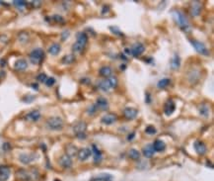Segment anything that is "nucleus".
I'll return each instance as SVG.
<instances>
[{
    "label": "nucleus",
    "mask_w": 214,
    "mask_h": 181,
    "mask_svg": "<svg viewBox=\"0 0 214 181\" xmlns=\"http://www.w3.org/2000/svg\"><path fill=\"white\" fill-rule=\"evenodd\" d=\"M144 51H145V47H144L141 43H137L134 45L133 48L130 50V52H131V55L133 56H139L144 53Z\"/></svg>",
    "instance_id": "obj_7"
},
{
    "label": "nucleus",
    "mask_w": 214,
    "mask_h": 181,
    "mask_svg": "<svg viewBox=\"0 0 214 181\" xmlns=\"http://www.w3.org/2000/svg\"><path fill=\"white\" fill-rule=\"evenodd\" d=\"M173 17L175 21L177 22V24L182 28L183 31H189V22L186 20V16L183 15L181 11H174L173 12Z\"/></svg>",
    "instance_id": "obj_2"
},
{
    "label": "nucleus",
    "mask_w": 214,
    "mask_h": 181,
    "mask_svg": "<svg viewBox=\"0 0 214 181\" xmlns=\"http://www.w3.org/2000/svg\"><path fill=\"white\" fill-rule=\"evenodd\" d=\"M59 163L62 167L69 168V167H71V165H72V160L68 155H61V158H59Z\"/></svg>",
    "instance_id": "obj_16"
},
{
    "label": "nucleus",
    "mask_w": 214,
    "mask_h": 181,
    "mask_svg": "<svg viewBox=\"0 0 214 181\" xmlns=\"http://www.w3.org/2000/svg\"><path fill=\"white\" fill-rule=\"evenodd\" d=\"M68 37H69V32H68V31H64V32L62 33V36H61L62 41H65Z\"/></svg>",
    "instance_id": "obj_41"
},
{
    "label": "nucleus",
    "mask_w": 214,
    "mask_h": 181,
    "mask_svg": "<svg viewBox=\"0 0 214 181\" xmlns=\"http://www.w3.org/2000/svg\"><path fill=\"white\" fill-rule=\"evenodd\" d=\"M10 177V168L6 165H0V181H7Z\"/></svg>",
    "instance_id": "obj_11"
},
{
    "label": "nucleus",
    "mask_w": 214,
    "mask_h": 181,
    "mask_svg": "<svg viewBox=\"0 0 214 181\" xmlns=\"http://www.w3.org/2000/svg\"><path fill=\"white\" fill-rule=\"evenodd\" d=\"M36 158H37V155H36L35 153H22L19 158L20 161L24 164L31 163V162L34 161Z\"/></svg>",
    "instance_id": "obj_6"
},
{
    "label": "nucleus",
    "mask_w": 214,
    "mask_h": 181,
    "mask_svg": "<svg viewBox=\"0 0 214 181\" xmlns=\"http://www.w3.org/2000/svg\"><path fill=\"white\" fill-rule=\"evenodd\" d=\"M14 67L16 70L23 71L28 67V62H27L25 59H20L16 60V62H15V64H14Z\"/></svg>",
    "instance_id": "obj_17"
},
{
    "label": "nucleus",
    "mask_w": 214,
    "mask_h": 181,
    "mask_svg": "<svg viewBox=\"0 0 214 181\" xmlns=\"http://www.w3.org/2000/svg\"><path fill=\"white\" fill-rule=\"evenodd\" d=\"M32 4L34 5V6H36V7H39V6H41V1H33Z\"/></svg>",
    "instance_id": "obj_42"
},
{
    "label": "nucleus",
    "mask_w": 214,
    "mask_h": 181,
    "mask_svg": "<svg viewBox=\"0 0 214 181\" xmlns=\"http://www.w3.org/2000/svg\"><path fill=\"white\" fill-rule=\"evenodd\" d=\"M96 110H97V106H96V105H92L91 107H89V109H88V113L90 114V115H93V114H94L95 112H96Z\"/></svg>",
    "instance_id": "obj_40"
},
{
    "label": "nucleus",
    "mask_w": 214,
    "mask_h": 181,
    "mask_svg": "<svg viewBox=\"0 0 214 181\" xmlns=\"http://www.w3.org/2000/svg\"><path fill=\"white\" fill-rule=\"evenodd\" d=\"M137 114H138V111L136 109H134V108H131V107L125 108L124 111H123V116H124L127 120L135 119L137 116Z\"/></svg>",
    "instance_id": "obj_9"
},
{
    "label": "nucleus",
    "mask_w": 214,
    "mask_h": 181,
    "mask_svg": "<svg viewBox=\"0 0 214 181\" xmlns=\"http://www.w3.org/2000/svg\"><path fill=\"white\" fill-rule=\"evenodd\" d=\"M3 149H10V144L5 143L4 144H3Z\"/></svg>",
    "instance_id": "obj_43"
},
{
    "label": "nucleus",
    "mask_w": 214,
    "mask_h": 181,
    "mask_svg": "<svg viewBox=\"0 0 214 181\" xmlns=\"http://www.w3.org/2000/svg\"><path fill=\"white\" fill-rule=\"evenodd\" d=\"M74 60H75V56L73 55H67V56H63L61 62H62V63H65V64H70V63L74 62Z\"/></svg>",
    "instance_id": "obj_29"
},
{
    "label": "nucleus",
    "mask_w": 214,
    "mask_h": 181,
    "mask_svg": "<svg viewBox=\"0 0 214 181\" xmlns=\"http://www.w3.org/2000/svg\"><path fill=\"white\" fill-rule=\"evenodd\" d=\"M145 132H146V134H148V135H154V134H156V132H157V131H156L155 127L148 126V127H146Z\"/></svg>",
    "instance_id": "obj_34"
},
{
    "label": "nucleus",
    "mask_w": 214,
    "mask_h": 181,
    "mask_svg": "<svg viewBox=\"0 0 214 181\" xmlns=\"http://www.w3.org/2000/svg\"><path fill=\"white\" fill-rule=\"evenodd\" d=\"M171 65H172V68H173V69H178V68L180 67V65H181V59H180L179 56H178V55H175L174 58L172 59Z\"/></svg>",
    "instance_id": "obj_27"
},
{
    "label": "nucleus",
    "mask_w": 214,
    "mask_h": 181,
    "mask_svg": "<svg viewBox=\"0 0 214 181\" xmlns=\"http://www.w3.org/2000/svg\"><path fill=\"white\" fill-rule=\"evenodd\" d=\"M142 152H143V155L145 156V158H152V156L154 155L155 150H154V149H153L152 144H147L145 147H143Z\"/></svg>",
    "instance_id": "obj_19"
},
{
    "label": "nucleus",
    "mask_w": 214,
    "mask_h": 181,
    "mask_svg": "<svg viewBox=\"0 0 214 181\" xmlns=\"http://www.w3.org/2000/svg\"><path fill=\"white\" fill-rule=\"evenodd\" d=\"M170 82H171L170 79H168V78H164V79H161L160 81H159L157 86L159 87V88H165V87H167L169 84H170Z\"/></svg>",
    "instance_id": "obj_30"
},
{
    "label": "nucleus",
    "mask_w": 214,
    "mask_h": 181,
    "mask_svg": "<svg viewBox=\"0 0 214 181\" xmlns=\"http://www.w3.org/2000/svg\"><path fill=\"white\" fill-rule=\"evenodd\" d=\"M44 59V53L41 49H36L30 53V60L34 64H40Z\"/></svg>",
    "instance_id": "obj_4"
},
{
    "label": "nucleus",
    "mask_w": 214,
    "mask_h": 181,
    "mask_svg": "<svg viewBox=\"0 0 214 181\" xmlns=\"http://www.w3.org/2000/svg\"><path fill=\"white\" fill-rule=\"evenodd\" d=\"M87 42H88V37H87V35L85 33H78L76 43L79 44L80 46H82L83 48H85Z\"/></svg>",
    "instance_id": "obj_18"
},
{
    "label": "nucleus",
    "mask_w": 214,
    "mask_h": 181,
    "mask_svg": "<svg viewBox=\"0 0 214 181\" xmlns=\"http://www.w3.org/2000/svg\"><path fill=\"white\" fill-rule=\"evenodd\" d=\"M47 128L52 130V131H60V130H62L64 123H63V120L60 117L53 116L47 119Z\"/></svg>",
    "instance_id": "obj_1"
},
{
    "label": "nucleus",
    "mask_w": 214,
    "mask_h": 181,
    "mask_svg": "<svg viewBox=\"0 0 214 181\" xmlns=\"http://www.w3.org/2000/svg\"><path fill=\"white\" fill-rule=\"evenodd\" d=\"M124 53H127V55H131V52H130V50H129V49H125V50H124Z\"/></svg>",
    "instance_id": "obj_46"
},
{
    "label": "nucleus",
    "mask_w": 214,
    "mask_h": 181,
    "mask_svg": "<svg viewBox=\"0 0 214 181\" xmlns=\"http://www.w3.org/2000/svg\"><path fill=\"white\" fill-rule=\"evenodd\" d=\"M54 83H55V79H54L53 77H47V80H46V82H44V84H46L47 86H49V87L52 86Z\"/></svg>",
    "instance_id": "obj_36"
},
{
    "label": "nucleus",
    "mask_w": 214,
    "mask_h": 181,
    "mask_svg": "<svg viewBox=\"0 0 214 181\" xmlns=\"http://www.w3.org/2000/svg\"><path fill=\"white\" fill-rule=\"evenodd\" d=\"M152 146H153V149H154L155 152H163V150H165V149H166V144L161 140L155 141Z\"/></svg>",
    "instance_id": "obj_20"
},
{
    "label": "nucleus",
    "mask_w": 214,
    "mask_h": 181,
    "mask_svg": "<svg viewBox=\"0 0 214 181\" xmlns=\"http://www.w3.org/2000/svg\"><path fill=\"white\" fill-rule=\"evenodd\" d=\"M107 80H108V84H110L111 88H114V87H116V86L117 85V79H116V77H114V76H110V77H108V78H107Z\"/></svg>",
    "instance_id": "obj_31"
},
{
    "label": "nucleus",
    "mask_w": 214,
    "mask_h": 181,
    "mask_svg": "<svg viewBox=\"0 0 214 181\" xmlns=\"http://www.w3.org/2000/svg\"><path fill=\"white\" fill-rule=\"evenodd\" d=\"M92 155V150L90 149H87V147H84V149H80L78 152V158L81 161H84L86 159H88L90 158V155Z\"/></svg>",
    "instance_id": "obj_12"
},
{
    "label": "nucleus",
    "mask_w": 214,
    "mask_h": 181,
    "mask_svg": "<svg viewBox=\"0 0 214 181\" xmlns=\"http://www.w3.org/2000/svg\"><path fill=\"white\" fill-rule=\"evenodd\" d=\"M175 110H176V104H175V102L173 100H168L167 102L165 103V106H164V112L167 116H170L172 115Z\"/></svg>",
    "instance_id": "obj_8"
},
{
    "label": "nucleus",
    "mask_w": 214,
    "mask_h": 181,
    "mask_svg": "<svg viewBox=\"0 0 214 181\" xmlns=\"http://www.w3.org/2000/svg\"><path fill=\"white\" fill-rule=\"evenodd\" d=\"M86 130H87V124L85 122H78L77 124H75V126L73 127V131L75 133V135L77 136L78 138H81V140L86 138Z\"/></svg>",
    "instance_id": "obj_3"
},
{
    "label": "nucleus",
    "mask_w": 214,
    "mask_h": 181,
    "mask_svg": "<svg viewBox=\"0 0 214 181\" xmlns=\"http://www.w3.org/2000/svg\"><path fill=\"white\" fill-rule=\"evenodd\" d=\"M134 136H135V133H132L131 135H129V136H128V141H131L132 138H133Z\"/></svg>",
    "instance_id": "obj_44"
},
{
    "label": "nucleus",
    "mask_w": 214,
    "mask_h": 181,
    "mask_svg": "<svg viewBox=\"0 0 214 181\" xmlns=\"http://www.w3.org/2000/svg\"><path fill=\"white\" fill-rule=\"evenodd\" d=\"M200 11H201V4L200 2L198 1H194V2H191V14L192 16H198V15L200 14Z\"/></svg>",
    "instance_id": "obj_14"
},
{
    "label": "nucleus",
    "mask_w": 214,
    "mask_h": 181,
    "mask_svg": "<svg viewBox=\"0 0 214 181\" xmlns=\"http://www.w3.org/2000/svg\"><path fill=\"white\" fill-rule=\"evenodd\" d=\"M60 50H61V47H60L59 44H52V46L49 48V53L52 56H57L60 53Z\"/></svg>",
    "instance_id": "obj_21"
},
{
    "label": "nucleus",
    "mask_w": 214,
    "mask_h": 181,
    "mask_svg": "<svg viewBox=\"0 0 214 181\" xmlns=\"http://www.w3.org/2000/svg\"><path fill=\"white\" fill-rule=\"evenodd\" d=\"M146 95H147V99H145V101L147 102V103H149V102H150V95H149V93H146Z\"/></svg>",
    "instance_id": "obj_45"
},
{
    "label": "nucleus",
    "mask_w": 214,
    "mask_h": 181,
    "mask_svg": "<svg viewBox=\"0 0 214 181\" xmlns=\"http://www.w3.org/2000/svg\"><path fill=\"white\" fill-rule=\"evenodd\" d=\"M34 100H35V96L33 95H26L23 99V101L26 102V103H31V102H33Z\"/></svg>",
    "instance_id": "obj_38"
},
{
    "label": "nucleus",
    "mask_w": 214,
    "mask_h": 181,
    "mask_svg": "<svg viewBox=\"0 0 214 181\" xmlns=\"http://www.w3.org/2000/svg\"><path fill=\"white\" fill-rule=\"evenodd\" d=\"M194 147L195 152H197L198 155H205V152H206V146H205V144H204L203 141H195Z\"/></svg>",
    "instance_id": "obj_10"
},
{
    "label": "nucleus",
    "mask_w": 214,
    "mask_h": 181,
    "mask_svg": "<svg viewBox=\"0 0 214 181\" xmlns=\"http://www.w3.org/2000/svg\"><path fill=\"white\" fill-rule=\"evenodd\" d=\"M18 176H19V178L23 180H29V175L25 170H20L18 172Z\"/></svg>",
    "instance_id": "obj_33"
},
{
    "label": "nucleus",
    "mask_w": 214,
    "mask_h": 181,
    "mask_svg": "<svg viewBox=\"0 0 214 181\" xmlns=\"http://www.w3.org/2000/svg\"><path fill=\"white\" fill-rule=\"evenodd\" d=\"M13 4L17 7H25L27 5V2L22 1V0H18V1H13Z\"/></svg>",
    "instance_id": "obj_37"
},
{
    "label": "nucleus",
    "mask_w": 214,
    "mask_h": 181,
    "mask_svg": "<svg viewBox=\"0 0 214 181\" xmlns=\"http://www.w3.org/2000/svg\"><path fill=\"white\" fill-rule=\"evenodd\" d=\"M47 74L46 73H40L37 76V80L39 81V82H41V83H44L46 82V80H47Z\"/></svg>",
    "instance_id": "obj_35"
},
{
    "label": "nucleus",
    "mask_w": 214,
    "mask_h": 181,
    "mask_svg": "<svg viewBox=\"0 0 214 181\" xmlns=\"http://www.w3.org/2000/svg\"><path fill=\"white\" fill-rule=\"evenodd\" d=\"M128 155H129V158H130L131 159H134V160H136V159H139V158H140V152H138L137 149H131L130 150H129Z\"/></svg>",
    "instance_id": "obj_28"
},
{
    "label": "nucleus",
    "mask_w": 214,
    "mask_h": 181,
    "mask_svg": "<svg viewBox=\"0 0 214 181\" xmlns=\"http://www.w3.org/2000/svg\"><path fill=\"white\" fill-rule=\"evenodd\" d=\"M199 114L203 117L209 116V107L206 104H201L199 106Z\"/></svg>",
    "instance_id": "obj_24"
},
{
    "label": "nucleus",
    "mask_w": 214,
    "mask_h": 181,
    "mask_svg": "<svg viewBox=\"0 0 214 181\" xmlns=\"http://www.w3.org/2000/svg\"><path fill=\"white\" fill-rule=\"evenodd\" d=\"M52 19L53 22H55L57 24H63L65 22L64 18H63L62 16H60V15H53V16L52 17Z\"/></svg>",
    "instance_id": "obj_32"
},
{
    "label": "nucleus",
    "mask_w": 214,
    "mask_h": 181,
    "mask_svg": "<svg viewBox=\"0 0 214 181\" xmlns=\"http://www.w3.org/2000/svg\"><path fill=\"white\" fill-rule=\"evenodd\" d=\"M98 87H99V88H100L101 90H103V91H110V89H111V86H110V84H108L107 79H106V80L99 81Z\"/></svg>",
    "instance_id": "obj_25"
},
{
    "label": "nucleus",
    "mask_w": 214,
    "mask_h": 181,
    "mask_svg": "<svg viewBox=\"0 0 214 181\" xmlns=\"http://www.w3.org/2000/svg\"><path fill=\"white\" fill-rule=\"evenodd\" d=\"M54 181H60V180H58V179H55V180H54Z\"/></svg>",
    "instance_id": "obj_48"
},
{
    "label": "nucleus",
    "mask_w": 214,
    "mask_h": 181,
    "mask_svg": "<svg viewBox=\"0 0 214 181\" xmlns=\"http://www.w3.org/2000/svg\"><path fill=\"white\" fill-rule=\"evenodd\" d=\"M191 45L194 46V48L195 49L197 53H201V55H208V50H207V48L205 47V45L203 43H201V42H198V41H195V40H192L191 41Z\"/></svg>",
    "instance_id": "obj_5"
},
{
    "label": "nucleus",
    "mask_w": 214,
    "mask_h": 181,
    "mask_svg": "<svg viewBox=\"0 0 214 181\" xmlns=\"http://www.w3.org/2000/svg\"><path fill=\"white\" fill-rule=\"evenodd\" d=\"M100 74L105 77L111 76V68L110 66H103V67H101L100 69Z\"/></svg>",
    "instance_id": "obj_26"
},
{
    "label": "nucleus",
    "mask_w": 214,
    "mask_h": 181,
    "mask_svg": "<svg viewBox=\"0 0 214 181\" xmlns=\"http://www.w3.org/2000/svg\"><path fill=\"white\" fill-rule=\"evenodd\" d=\"M117 120V117L114 114H107L102 118V123L105 125H113L114 123H116Z\"/></svg>",
    "instance_id": "obj_15"
},
{
    "label": "nucleus",
    "mask_w": 214,
    "mask_h": 181,
    "mask_svg": "<svg viewBox=\"0 0 214 181\" xmlns=\"http://www.w3.org/2000/svg\"><path fill=\"white\" fill-rule=\"evenodd\" d=\"M41 118V113L38 110H33L25 116V119L29 122H37Z\"/></svg>",
    "instance_id": "obj_13"
},
{
    "label": "nucleus",
    "mask_w": 214,
    "mask_h": 181,
    "mask_svg": "<svg viewBox=\"0 0 214 181\" xmlns=\"http://www.w3.org/2000/svg\"><path fill=\"white\" fill-rule=\"evenodd\" d=\"M92 153H94V159L96 162H100L101 158H102V153L101 152L97 149V147L95 144L92 146Z\"/></svg>",
    "instance_id": "obj_23"
},
{
    "label": "nucleus",
    "mask_w": 214,
    "mask_h": 181,
    "mask_svg": "<svg viewBox=\"0 0 214 181\" xmlns=\"http://www.w3.org/2000/svg\"><path fill=\"white\" fill-rule=\"evenodd\" d=\"M32 87H34V88L38 89V85H37V84H33V85H32Z\"/></svg>",
    "instance_id": "obj_47"
},
{
    "label": "nucleus",
    "mask_w": 214,
    "mask_h": 181,
    "mask_svg": "<svg viewBox=\"0 0 214 181\" xmlns=\"http://www.w3.org/2000/svg\"><path fill=\"white\" fill-rule=\"evenodd\" d=\"M110 30L114 33V34H116V35H117V36H123L122 33L120 32L119 29H117L116 27H114H114H110Z\"/></svg>",
    "instance_id": "obj_39"
},
{
    "label": "nucleus",
    "mask_w": 214,
    "mask_h": 181,
    "mask_svg": "<svg viewBox=\"0 0 214 181\" xmlns=\"http://www.w3.org/2000/svg\"><path fill=\"white\" fill-rule=\"evenodd\" d=\"M108 103L106 98H104V97L98 98V100H97V107L98 108H100V109H102V110H106V109H108Z\"/></svg>",
    "instance_id": "obj_22"
}]
</instances>
